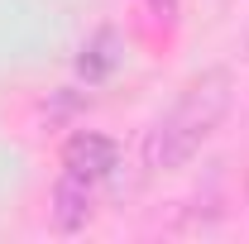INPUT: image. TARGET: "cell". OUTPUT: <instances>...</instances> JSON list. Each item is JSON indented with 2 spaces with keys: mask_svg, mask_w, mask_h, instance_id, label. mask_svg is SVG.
I'll list each match as a JSON object with an SVG mask.
<instances>
[{
  "mask_svg": "<svg viewBox=\"0 0 249 244\" xmlns=\"http://www.w3.org/2000/svg\"><path fill=\"white\" fill-rule=\"evenodd\" d=\"M245 53H249V48H245Z\"/></svg>",
  "mask_w": 249,
  "mask_h": 244,
  "instance_id": "5",
  "label": "cell"
},
{
  "mask_svg": "<svg viewBox=\"0 0 249 244\" xmlns=\"http://www.w3.org/2000/svg\"><path fill=\"white\" fill-rule=\"evenodd\" d=\"M115 163H120L115 139H106V134H96V129H82V134H72V139L62 144V173H72V177H82V182L110 177Z\"/></svg>",
  "mask_w": 249,
  "mask_h": 244,
  "instance_id": "2",
  "label": "cell"
},
{
  "mask_svg": "<svg viewBox=\"0 0 249 244\" xmlns=\"http://www.w3.org/2000/svg\"><path fill=\"white\" fill-rule=\"evenodd\" d=\"M225 110H230V72H220V67L216 72H201L168 105V115H158L154 129L144 134V168H154V173L182 168L187 158L220 129Z\"/></svg>",
  "mask_w": 249,
  "mask_h": 244,
  "instance_id": "1",
  "label": "cell"
},
{
  "mask_svg": "<svg viewBox=\"0 0 249 244\" xmlns=\"http://www.w3.org/2000/svg\"><path fill=\"white\" fill-rule=\"evenodd\" d=\"M87 220H91V182L62 173V182L53 187V225L72 235V230H82Z\"/></svg>",
  "mask_w": 249,
  "mask_h": 244,
  "instance_id": "3",
  "label": "cell"
},
{
  "mask_svg": "<svg viewBox=\"0 0 249 244\" xmlns=\"http://www.w3.org/2000/svg\"><path fill=\"white\" fill-rule=\"evenodd\" d=\"M115 62H120V38H115L110 29H101L91 43L82 48V77H87V82H101Z\"/></svg>",
  "mask_w": 249,
  "mask_h": 244,
  "instance_id": "4",
  "label": "cell"
}]
</instances>
